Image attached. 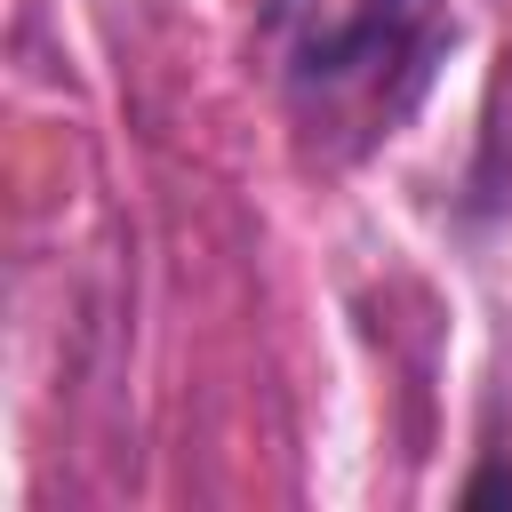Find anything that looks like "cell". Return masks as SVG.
Masks as SVG:
<instances>
[{
  "instance_id": "cell-1",
  "label": "cell",
  "mask_w": 512,
  "mask_h": 512,
  "mask_svg": "<svg viewBox=\"0 0 512 512\" xmlns=\"http://www.w3.org/2000/svg\"><path fill=\"white\" fill-rule=\"evenodd\" d=\"M264 64L320 160L384 144L448 48V0H264Z\"/></svg>"
},
{
  "instance_id": "cell-2",
  "label": "cell",
  "mask_w": 512,
  "mask_h": 512,
  "mask_svg": "<svg viewBox=\"0 0 512 512\" xmlns=\"http://www.w3.org/2000/svg\"><path fill=\"white\" fill-rule=\"evenodd\" d=\"M472 200L488 216H512V40L488 72V104H480V144H472Z\"/></svg>"
},
{
  "instance_id": "cell-3",
  "label": "cell",
  "mask_w": 512,
  "mask_h": 512,
  "mask_svg": "<svg viewBox=\"0 0 512 512\" xmlns=\"http://www.w3.org/2000/svg\"><path fill=\"white\" fill-rule=\"evenodd\" d=\"M496 496H512V464H504V472H480V480L464 488V504H496Z\"/></svg>"
}]
</instances>
